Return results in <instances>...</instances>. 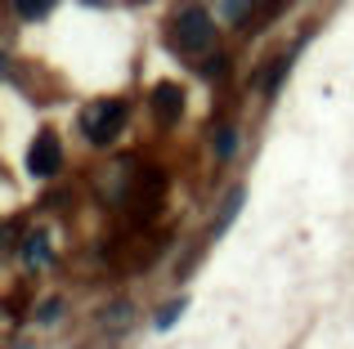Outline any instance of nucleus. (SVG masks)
<instances>
[{
	"mask_svg": "<svg viewBox=\"0 0 354 349\" xmlns=\"http://www.w3.org/2000/svg\"><path fill=\"white\" fill-rule=\"evenodd\" d=\"M211 41H216V23H211V14L202 5H184L175 9L171 18V45L180 54H207Z\"/></svg>",
	"mask_w": 354,
	"mask_h": 349,
	"instance_id": "obj_1",
	"label": "nucleus"
},
{
	"mask_svg": "<svg viewBox=\"0 0 354 349\" xmlns=\"http://www.w3.org/2000/svg\"><path fill=\"white\" fill-rule=\"evenodd\" d=\"M121 121H126V108H121L117 99H99V103L86 108V117H81V130H86L90 143H108V139H117Z\"/></svg>",
	"mask_w": 354,
	"mask_h": 349,
	"instance_id": "obj_2",
	"label": "nucleus"
},
{
	"mask_svg": "<svg viewBox=\"0 0 354 349\" xmlns=\"http://www.w3.org/2000/svg\"><path fill=\"white\" fill-rule=\"evenodd\" d=\"M63 166V148H59V134L54 130H41L32 139V148H27V170L36 174V179H50L54 170Z\"/></svg>",
	"mask_w": 354,
	"mask_h": 349,
	"instance_id": "obj_3",
	"label": "nucleus"
},
{
	"mask_svg": "<svg viewBox=\"0 0 354 349\" xmlns=\"http://www.w3.org/2000/svg\"><path fill=\"white\" fill-rule=\"evenodd\" d=\"M153 112L162 117V121H180V112H184V90L175 86V81H162V86L153 90Z\"/></svg>",
	"mask_w": 354,
	"mask_h": 349,
	"instance_id": "obj_4",
	"label": "nucleus"
},
{
	"mask_svg": "<svg viewBox=\"0 0 354 349\" xmlns=\"http://www.w3.org/2000/svg\"><path fill=\"white\" fill-rule=\"evenodd\" d=\"M23 264L27 269H41V264H50V237L36 228V233H27V242H23Z\"/></svg>",
	"mask_w": 354,
	"mask_h": 349,
	"instance_id": "obj_5",
	"label": "nucleus"
},
{
	"mask_svg": "<svg viewBox=\"0 0 354 349\" xmlns=\"http://www.w3.org/2000/svg\"><path fill=\"white\" fill-rule=\"evenodd\" d=\"M14 9H18V18H45L54 9V0H14Z\"/></svg>",
	"mask_w": 354,
	"mask_h": 349,
	"instance_id": "obj_6",
	"label": "nucleus"
},
{
	"mask_svg": "<svg viewBox=\"0 0 354 349\" xmlns=\"http://www.w3.org/2000/svg\"><path fill=\"white\" fill-rule=\"evenodd\" d=\"M225 14L234 18V23H247V14H251V0H225Z\"/></svg>",
	"mask_w": 354,
	"mask_h": 349,
	"instance_id": "obj_7",
	"label": "nucleus"
},
{
	"mask_svg": "<svg viewBox=\"0 0 354 349\" xmlns=\"http://www.w3.org/2000/svg\"><path fill=\"white\" fill-rule=\"evenodd\" d=\"M180 314H184V300H175V305L166 309L162 318H157V327H171V323H175V318H180Z\"/></svg>",
	"mask_w": 354,
	"mask_h": 349,
	"instance_id": "obj_8",
	"label": "nucleus"
},
{
	"mask_svg": "<svg viewBox=\"0 0 354 349\" xmlns=\"http://www.w3.org/2000/svg\"><path fill=\"white\" fill-rule=\"evenodd\" d=\"M216 143H220V152L229 157V152H234V130H220V139H216Z\"/></svg>",
	"mask_w": 354,
	"mask_h": 349,
	"instance_id": "obj_9",
	"label": "nucleus"
}]
</instances>
